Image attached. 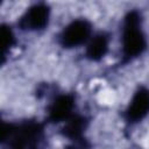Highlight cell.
Returning a JSON list of instances; mask_svg holds the SVG:
<instances>
[{"instance_id": "cell-1", "label": "cell", "mask_w": 149, "mask_h": 149, "mask_svg": "<svg viewBox=\"0 0 149 149\" xmlns=\"http://www.w3.org/2000/svg\"><path fill=\"white\" fill-rule=\"evenodd\" d=\"M146 38L140 27V15L136 12L128 14L122 35V54L125 59H132L146 49Z\"/></svg>"}, {"instance_id": "cell-7", "label": "cell", "mask_w": 149, "mask_h": 149, "mask_svg": "<svg viewBox=\"0 0 149 149\" xmlns=\"http://www.w3.org/2000/svg\"><path fill=\"white\" fill-rule=\"evenodd\" d=\"M84 130V120L80 118L72 119L65 127V135L71 139H79Z\"/></svg>"}, {"instance_id": "cell-8", "label": "cell", "mask_w": 149, "mask_h": 149, "mask_svg": "<svg viewBox=\"0 0 149 149\" xmlns=\"http://www.w3.org/2000/svg\"><path fill=\"white\" fill-rule=\"evenodd\" d=\"M1 38H2V49H3V54L6 51L7 48H10L12 47V43H13V34H12V30L8 29V28H5L2 27L1 29Z\"/></svg>"}, {"instance_id": "cell-5", "label": "cell", "mask_w": 149, "mask_h": 149, "mask_svg": "<svg viewBox=\"0 0 149 149\" xmlns=\"http://www.w3.org/2000/svg\"><path fill=\"white\" fill-rule=\"evenodd\" d=\"M74 101L71 95H59L50 106L49 115L50 119L54 121H62L66 120L73 109Z\"/></svg>"}, {"instance_id": "cell-2", "label": "cell", "mask_w": 149, "mask_h": 149, "mask_svg": "<svg viewBox=\"0 0 149 149\" xmlns=\"http://www.w3.org/2000/svg\"><path fill=\"white\" fill-rule=\"evenodd\" d=\"M91 35V24L86 20H76L71 22L59 36V41L65 48H73L85 43Z\"/></svg>"}, {"instance_id": "cell-4", "label": "cell", "mask_w": 149, "mask_h": 149, "mask_svg": "<svg viewBox=\"0 0 149 149\" xmlns=\"http://www.w3.org/2000/svg\"><path fill=\"white\" fill-rule=\"evenodd\" d=\"M149 113V90L140 88L133 97L127 111L126 119L129 122H137Z\"/></svg>"}, {"instance_id": "cell-3", "label": "cell", "mask_w": 149, "mask_h": 149, "mask_svg": "<svg viewBox=\"0 0 149 149\" xmlns=\"http://www.w3.org/2000/svg\"><path fill=\"white\" fill-rule=\"evenodd\" d=\"M49 8L43 3L30 7L20 20V26L26 30H40L48 24Z\"/></svg>"}, {"instance_id": "cell-6", "label": "cell", "mask_w": 149, "mask_h": 149, "mask_svg": "<svg viewBox=\"0 0 149 149\" xmlns=\"http://www.w3.org/2000/svg\"><path fill=\"white\" fill-rule=\"evenodd\" d=\"M108 50V37L105 34H99L94 36L87 45L86 56L92 61L101 59Z\"/></svg>"}]
</instances>
